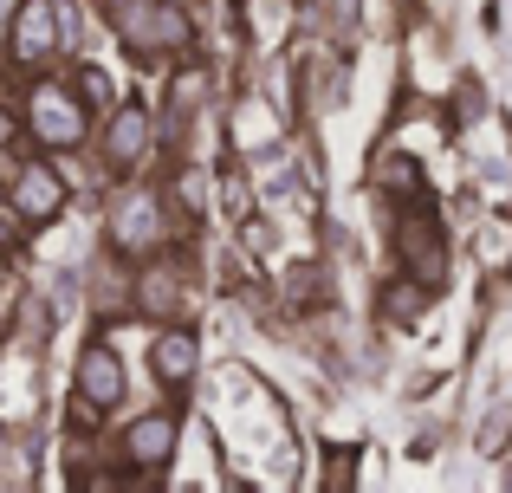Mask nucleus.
Returning a JSON list of instances; mask_svg holds the SVG:
<instances>
[{
  "label": "nucleus",
  "instance_id": "3",
  "mask_svg": "<svg viewBox=\"0 0 512 493\" xmlns=\"http://www.w3.org/2000/svg\"><path fill=\"white\" fill-rule=\"evenodd\" d=\"M13 208H20V221H52L65 208V182H59V169H20L13 176Z\"/></svg>",
  "mask_w": 512,
  "mask_h": 493
},
{
  "label": "nucleus",
  "instance_id": "10",
  "mask_svg": "<svg viewBox=\"0 0 512 493\" xmlns=\"http://www.w3.org/2000/svg\"><path fill=\"white\" fill-rule=\"evenodd\" d=\"M286 292H292V305L318 312V305H325V292H331V273H325V266H299V273L286 279Z\"/></svg>",
  "mask_w": 512,
  "mask_h": 493
},
{
  "label": "nucleus",
  "instance_id": "15",
  "mask_svg": "<svg viewBox=\"0 0 512 493\" xmlns=\"http://www.w3.org/2000/svg\"><path fill=\"white\" fill-rule=\"evenodd\" d=\"M13 137H20V117H13V111H0V150H7Z\"/></svg>",
  "mask_w": 512,
  "mask_h": 493
},
{
  "label": "nucleus",
  "instance_id": "19",
  "mask_svg": "<svg viewBox=\"0 0 512 493\" xmlns=\"http://www.w3.org/2000/svg\"><path fill=\"white\" fill-rule=\"evenodd\" d=\"M0 202H7V195H0Z\"/></svg>",
  "mask_w": 512,
  "mask_h": 493
},
{
  "label": "nucleus",
  "instance_id": "8",
  "mask_svg": "<svg viewBox=\"0 0 512 493\" xmlns=\"http://www.w3.org/2000/svg\"><path fill=\"white\" fill-rule=\"evenodd\" d=\"M111 234H117V247H156V234H163V221H156V202H150V195H130V202H117Z\"/></svg>",
  "mask_w": 512,
  "mask_h": 493
},
{
  "label": "nucleus",
  "instance_id": "16",
  "mask_svg": "<svg viewBox=\"0 0 512 493\" xmlns=\"http://www.w3.org/2000/svg\"><path fill=\"white\" fill-rule=\"evenodd\" d=\"M0 208H7V202H0ZM13 234H20V221H13V215H0V247H7Z\"/></svg>",
  "mask_w": 512,
  "mask_h": 493
},
{
  "label": "nucleus",
  "instance_id": "2",
  "mask_svg": "<svg viewBox=\"0 0 512 493\" xmlns=\"http://www.w3.org/2000/svg\"><path fill=\"white\" fill-rule=\"evenodd\" d=\"M52 52H59V13H52V0H26V7L13 13V59L46 65Z\"/></svg>",
  "mask_w": 512,
  "mask_h": 493
},
{
  "label": "nucleus",
  "instance_id": "17",
  "mask_svg": "<svg viewBox=\"0 0 512 493\" xmlns=\"http://www.w3.org/2000/svg\"><path fill=\"white\" fill-rule=\"evenodd\" d=\"M0 279H7V253H0Z\"/></svg>",
  "mask_w": 512,
  "mask_h": 493
},
{
  "label": "nucleus",
  "instance_id": "18",
  "mask_svg": "<svg viewBox=\"0 0 512 493\" xmlns=\"http://www.w3.org/2000/svg\"><path fill=\"white\" fill-rule=\"evenodd\" d=\"M104 7H117V0H104Z\"/></svg>",
  "mask_w": 512,
  "mask_h": 493
},
{
  "label": "nucleus",
  "instance_id": "14",
  "mask_svg": "<svg viewBox=\"0 0 512 493\" xmlns=\"http://www.w3.org/2000/svg\"><path fill=\"white\" fill-rule=\"evenodd\" d=\"M415 305H422V292H415V286H402V292H389V312H402V318H415Z\"/></svg>",
  "mask_w": 512,
  "mask_h": 493
},
{
  "label": "nucleus",
  "instance_id": "4",
  "mask_svg": "<svg viewBox=\"0 0 512 493\" xmlns=\"http://www.w3.org/2000/svg\"><path fill=\"white\" fill-rule=\"evenodd\" d=\"M143 150H150V111H143V104H124V111L111 117V130H104V156H111V169H137Z\"/></svg>",
  "mask_w": 512,
  "mask_h": 493
},
{
  "label": "nucleus",
  "instance_id": "13",
  "mask_svg": "<svg viewBox=\"0 0 512 493\" xmlns=\"http://www.w3.org/2000/svg\"><path fill=\"white\" fill-rule=\"evenodd\" d=\"M78 91H85V104H104V98H111V78H104V72H85V78H78Z\"/></svg>",
  "mask_w": 512,
  "mask_h": 493
},
{
  "label": "nucleus",
  "instance_id": "1",
  "mask_svg": "<svg viewBox=\"0 0 512 493\" xmlns=\"http://www.w3.org/2000/svg\"><path fill=\"white\" fill-rule=\"evenodd\" d=\"M396 247H402V266L415 273V286H441V221L415 202V215L396 228Z\"/></svg>",
  "mask_w": 512,
  "mask_h": 493
},
{
  "label": "nucleus",
  "instance_id": "9",
  "mask_svg": "<svg viewBox=\"0 0 512 493\" xmlns=\"http://www.w3.org/2000/svg\"><path fill=\"white\" fill-rule=\"evenodd\" d=\"M156 377H163L169 390H182V383L195 377V331H163V338H156Z\"/></svg>",
  "mask_w": 512,
  "mask_h": 493
},
{
  "label": "nucleus",
  "instance_id": "5",
  "mask_svg": "<svg viewBox=\"0 0 512 493\" xmlns=\"http://www.w3.org/2000/svg\"><path fill=\"white\" fill-rule=\"evenodd\" d=\"M175 435H182V422L169 416H143L137 429H130V461H143V468H169L175 461Z\"/></svg>",
  "mask_w": 512,
  "mask_h": 493
},
{
  "label": "nucleus",
  "instance_id": "7",
  "mask_svg": "<svg viewBox=\"0 0 512 493\" xmlns=\"http://www.w3.org/2000/svg\"><path fill=\"white\" fill-rule=\"evenodd\" d=\"M33 130L46 143H78V130H85V124H78V111L65 104V91L46 85V91H33Z\"/></svg>",
  "mask_w": 512,
  "mask_h": 493
},
{
  "label": "nucleus",
  "instance_id": "12",
  "mask_svg": "<svg viewBox=\"0 0 512 493\" xmlns=\"http://www.w3.org/2000/svg\"><path fill=\"white\" fill-rule=\"evenodd\" d=\"M383 182H389V189H402V182H409V189H415V182H422V169H415L409 156H396V163L383 169Z\"/></svg>",
  "mask_w": 512,
  "mask_h": 493
},
{
  "label": "nucleus",
  "instance_id": "6",
  "mask_svg": "<svg viewBox=\"0 0 512 493\" xmlns=\"http://www.w3.org/2000/svg\"><path fill=\"white\" fill-rule=\"evenodd\" d=\"M78 390H85V403L91 409H111V403H124V370H117V357L104 351H85V364H78Z\"/></svg>",
  "mask_w": 512,
  "mask_h": 493
},
{
  "label": "nucleus",
  "instance_id": "11",
  "mask_svg": "<svg viewBox=\"0 0 512 493\" xmlns=\"http://www.w3.org/2000/svg\"><path fill=\"white\" fill-rule=\"evenodd\" d=\"M143 299H150V312H175V273L169 266H150V273H143Z\"/></svg>",
  "mask_w": 512,
  "mask_h": 493
}]
</instances>
